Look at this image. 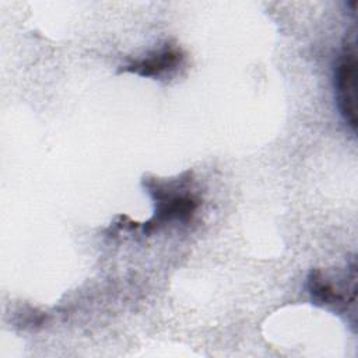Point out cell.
Returning a JSON list of instances; mask_svg holds the SVG:
<instances>
[{"label":"cell","mask_w":358,"mask_h":358,"mask_svg":"<svg viewBox=\"0 0 358 358\" xmlns=\"http://www.w3.org/2000/svg\"><path fill=\"white\" fill-rule=\"evenodd\" d=\"M308 292L315 305L333 309L337 313H344L355 306L357 301V280L338 287L329 280L319 268L309 273L306 281Z\"/></svg>","instance_id":"3957f363"},{"label":"cell","mask_w":358,"mask_h":358,"mask_svg":"<svg viewBox=\"0 0 358 358\" xmlns=\"http://www.w3.org/2000/svg\"><path fill=\"white\" fill-rule=\"evenodd\" d=\"M334 90L340 115L352 131L357 129V53L355 41H347L334 70Z\"/></svg>","instance_id":"7a4b0ae2"},{"label":"cell","mask_w":358,"mask_h":358,"mask_svg":"<svg viewBox=\"0 0 358 358\" xmlns=\"http://www.w3.org/2000/svg\"><path fill=\"white\" fill-rule=\"evenodd\" d=\"M189 183L190 172H185L172 180H159L157 178L144 180V187L155 203L152 218L144 222L145 234H151L168 222H186L193 217L200 200L189 190Z\"/></svg>","instance_id":"6da1fadb"},{"label":"cell","mask_w":358,"mask_h":358,"mask_svg":"<svg viewBox=\"0 0 358 358\" xmlns=\"http://www.w3.org/2000/svg\"><path fill=\"white\" fill-rule=\"evenodd\" d=\"M183 53L179 48L166 45L162 49L150 53L148 56L134 60L130 64L122 66L120 73H133L141 77L161 78L166 74L173 73L182 63Z\"/></svg>","instance_id":"277c9868"}]
</instances>
